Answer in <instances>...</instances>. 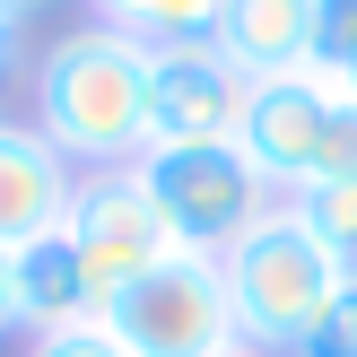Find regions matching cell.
Listing matches in <instances>:
<instances>
[{"label": "cell", "mask_w": 357, "mask_h": 357, "mask_svg": "<svg viewBox=\"0 0 357 357\" xmlns=\"http://www.w3.org/2000/svg\"><path fill=\"white\" fill-rule=\"evenodd\" d=\"M96 331H105L122 357H218L227 340H236V305H227L218 261L174 253L166 271L131 279V288L105 305Z\"/></svg>", "instance_id": "5b68a950"}, {"label": "cell", "mask_w": 357, "mask_h": 357, "mask_svg": "<svg viewBox=\"0 0 357 357\" xmlns=\"http://www.w3.org/2000/svg\"><path fill=\"white\" fill-rule=\"evenodd\" d=\"M26 357H122V349L105 340V331H61V340H35Z\"/></svg>", "instance_id": "9a60e30c"}, {"label": "cell", "mask_w": 357, "mask_h": 357, "mask_svg": "<svg viewBox=\"0 0 357 357\" xmlns=\"http://www.w3.org/2000/svg\"><path fill=\"white\" fill-rule=\"evenodd\" d=\"M87 9H96V26L139 35V44L157 52V44H209L227 0H87Z\"/></svg>", "instance_id": "8fae6325"}, {"label": "cell", "mask_w": 357, "mask_h": 357, "mask_svg": "<svg viewBox=\"0 0 357 357\" xmlns=\"http://www.w3.org/2000/svg\"><path fill=\"white\" fill-rule=\"evenodd\" d=\"M17 70V17H0V79Z\"/></svg>", "instance_id": "e0dca14e"}, {"label": "cell", "mask_w": 357, "mask_h": 357, "mask_svg": "<svg viewBox=\"0 0 357 357\" xmlns=\"http://www.w3.org/2000/svg\"><path fill=\"white\" fill-rule=\"evenodd\" d=\"M0 331H17V253H0Z\"/></svg>", "instance_id": "2e32d148"}, {"label": "cell", "mask_w": 357, "mask_h": 357, "mask_svg": "<svg viewBox=\"0 0 357 357\" xmlns=\"http://www.w3.org/2000/svg\"><path fill=\"white\" fill-rule=\"evenodd\" d=\"M139 192L157 201V218L174 227V244L201 261H218L227 244H244L279 209L271 174L253 166L244 139H149L139 149Z\"/></svg>", "instance_id": "7a4b0ae2"}, {"label": "cell", "mask_w": 357, "mask_h": 357, "mask_svg": "<svg viewBox=\"0 0 357 357\" xmlns=\"http://www.w3.org/2000/svg\"><path fill=\"white\" fill-rule=\"evenodd\" d=\"M70 244H79V261H87V279L105 288V305H114L131 279H149V271H166L183 244H174V227L157 218V201L139 192V174L131 166H114V174H79V192H70Z\"/></svg>", "instance_id": "8992f818"}, {"label": "cell", "mask_w": 357, "mask_h": 357, "mask_svg": "<svg viewBox=\"0 0 357 357\" xmlns=\"http://www.w3.org/2000/svg\"><path fill=\"white\" fill-rule=\"evenodd\" d=\"M253 105V70L218 44H157L149 52V139H236Z\"/></svg>", "instance_id": "52a82bcc"}, {"label": "cell", "mask_w": 357, "mask_h": 357, "mask_svg": "<svg viewBox=\"0 0 357 357\" xmlns=\"http://www.w3.org/2000/svg\"><path fill=\"white\" fill-rule=\"evenodd\" d=\"M79 166L52 149L35 122H0V253H26L70 218Z\"/></svg>", "instance_id": "ba28073f"}, {"label": "cell", "mask_w": 357, "mask_h": 357, "mask_svg": "<svg viewBox=\"0 0 357 357\" xmlns=\"http://www.w3.org/2000/svg\"><path fill=\"white\" fill-rule=\"evenodd\" d=\"M35 131L87 174L139 166L149 149V44L114 26H79L35 70Z\"/></svg>", "instance_id": "6da1fadb"}, {"label": "cell", "mask_w": 357, "mask_h": 357, "mask_svg": "<svg viewBox=\"0 0 357 357\" xmlns=\"http://www.w3.org/2000/svg\"><path fill=\"white\" fill-rule=\"evenodd\" d=\"M96 323H105V288L87 279L70 227H52L44 244H26V253H17V331L61 340V331H96Z\"/></svg>", "instance_id": "9c48e42d"}, {"label": "cell", "mask_w": 357, "mask_h": 357, "mask_svg": "<svg viewBox=\"0 0 357 357\" xmlns=\"http://www.w3.org/2000/svg\"><path fill=\"white\" fill-rule=\"evenodd\" d=\"M0 17H9V0H0Z\"/></svg>", "instance_id": "ffe728a7"}, {"label": "cell", "mask_w": 357, "mask_h": 357, "mask_svg": "<svg viewBox=\"0 0 357 357\" xmlns=\"http://www.w3.org/2000/svg\"><path fill=\"white\" fill-rule=\"evenodd\" d=\"M244 149L271 174V192L305 183H349L357 174V87L323 79V70H288V79H253V105H244Z\"/></svg>", "instance_id": "277c9868"}, {"label": "cell", "mask_w": 357, "mask_h": 357, "mask_svg": "<svg viewBox=\"0 0 357 357\" xmlns=\"http://www.w3.org/2000/svg\"><path fill=\"white\" fill-rule=\"evenodd\" d=\"M288 209L357 271V174H349V183H305V192H288Z\"/></svg>", "instance_id": "7c38bea8"}, {"label": "cell", "mask_w": 357, "mask_h": 357, "mask_svg": "<svg viewBox=\"0 0 357 357\" xmlns=\"http://www.w3.org/2000/svg\"><path fill=\"white\" fill-rule=\"evenodd\" d=\"M288 357H357V271L323 296V314L305 323V340H296Z\"/></svg>", "instance_id": "5bb4252c"}, {"label": "cell", "mask_w": 357, "mask_h": 357, "mask_svg": "<svg viewBox=\"0 0 357 357\" xmlns=\"http://www.w3.org/2000/svg\"><path fill=\"white\" fill-rule=\"evenodd\" d=\"M314 70L357 87V0H314Z\"/></svg>", "instance_id": "4fadbf2b"}, {"label": "cell", "mask_w": 357, "mask_h": 357, "mask_svg": "<svg viewBox=\"0 0 357 357\" xmlns=\"http://www.w3.org/2000/svg\"><path fill=\"white\" fill-rule=\"evenodd\" d=\"M218 357H271V349H253V340H227V349H218Z\"/></svg>", "instance_id": "ac0fdd59"}, {"label": "cell", "mask_w": 357, "mask_h": 357, "mask_svg": "<svg viewBox=\"0 0 357 357\" xmlns=\"http://www.w3.org/2000/svg\"><path fill=\"white\" fill-rule=\"evenodd\" d=\"M209 44H218L236 70H253V79L314 70V0H227Z\"/></svg>", "instance_id": "30bf717a"}, {"label": "cell", "mask_w": 357, "mask_h": 357, "mask_svg": "<svg viewBox=\"0 0 357 357\" xmlns=\"http://www.w3.org/2000/svg\"><path fill=\"white\" fill-rule=\"evenodd\" d=\"M218 279H227V305H236V340L288 357L296 340H305V323L323 314V296L349 279V261L331 253L288 201H279L244 244L218 253Z\"/></svg>", "instance_id": "3957f363"}, {"label": "cell", "mask_w": 357, "mask_h": 357, "mask_svg": "<svg viewBox=\"0 0 357 357\" xmlns=\"http://www.w3.org/2000/svg\"><path fill=\"white\" fill-rule=\"evenodd\" d=\"M26 9H52V0H9V17H26Z\"/></svg>", "instance_id": "d6986e66"}]
</instances>
